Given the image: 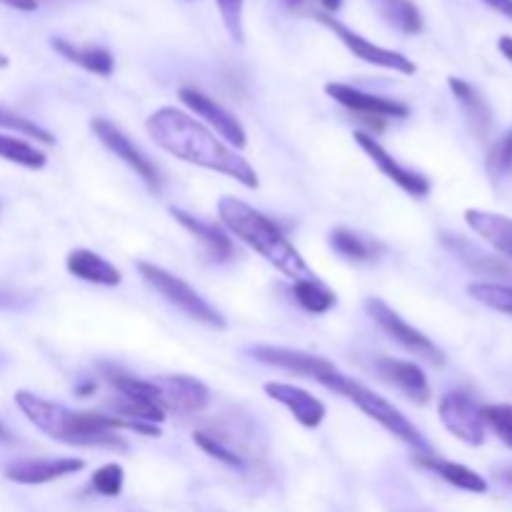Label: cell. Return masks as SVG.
I'll return each mask as SVG.
<instances>
[{"label":"cell","instance_id":"ab89813d","mask_svg":"<svg viewBox=\"0 0 512 512\" xmlns=\"http://www.w3.org/2000/svg\"><path fill=\"white\" fill-rule=\"evenodd\" d=\"M498 478L503 480V483H508L510 488H512V463H508V465H503V468L498 470Z\"/></svg>","mask_w":512,"mask_h":512},{"label":"cell","instance_id":"6da1fadb","mask_svg":"<svg viewBox=\"0 0 512 512\" xmlns=\"http://www.w3.org/2000/svg\"><path fill=\"white\" fill-rule=\"evenodd\" d=\"M145 130L160 148L168 150L175 158L228 175L245 188H258V173L253 165L233 148H228L223 140L215 138L213 130L205 128L193 115L165 105L145 120Z\"/></svg>","mask_w":512,"mask_h":512},{"label":"cell","instance_id":"7402d4cb","mask_svg":"<svg viewBox=\"0 0 512 512\" xmlns=\"http://www.w3.org/2000/svg\"><path fill=\"white\" fill-rule=\"evenodd\" d=\"M415 463H418L420 468L435 473L438 478H443L445 483L465 490V493H478V495L488 493V483H485L483 475H478L475 470L465 468V465L450 463V460L435 458V455H418V458H415Z\"/></svg>","mask_w":512,"mask_h":512},{"label":"cell","instance_id":"f546056e","mask_svg":"<svg viewBox=\"0 0 512 512\" xmlns=\"http://www.w3.org/2000/svg\"><path fill=\"white\" fill-rule=\"evenodd\" d=\"M470 298H475L478 303H483L485 308H493L498 313H505L512 318V288L510 285H498V283H473L468 288Z\"/></svg>","mask_w":512,"mask_h":512},{"label":"cell","instance_id":"7c38bea8","mask_svg":"<svg viewBox=\"0 0 512 512\" xmlns=\"http://www.w3.org/2000/svg\"><path fill=\"white\" fill-rule=\"evenodd\" d=\"M180 100H183L198 118H203L220 138L228 140L230 145H235V148H245V145H248V133H245L243 123H240L230 110H225L223 105L215 103L213 98H208V95L200 93V90L195 88H180Z\"/></svg>","mask_w":512,"mask_h":512},{"label":"cell","instance_id":"74e56055","mask_svg":"<svg viewBox=\"0 0 512 512\" xmlns=\"http://www.w3.org/2000/svg\"><path fill=\"white\" fill-rule=\"evenodd\" d=\"M0 3L8 5V8L23 10V13H33L38 8V0H0Z\"/></svg>","mask_w":512,"mask_h":512},{"label":"cell","instance_id":"e575fe53","mask_svg":"<svg viewBox=\"0 0 512 512\" xmlns=\"http://www.w3.org/2000/svg\"><path fill=\"white\" fill-rule=\"evenodd\" d=\"M123 483L125 473L118 463L103 465V468L95 470L93 475V490L103 495V498H118V495L123 493Z\"/></svg>","mask_w":512,"mask_h":512},{"label":"cell","instance_id":"44dd1931","mask_svg":"<svg viewBox=\"0 0 512 512\" xmlns=\"http://www.w3.org/2000/svg\"><path fill=\"white\" fill-rule=\"evenodd\" d=\"M450 90H453L455 100L460 103V108L465 110V118H468L470 128L478 138H485L493 128V110H490L488 100L480 95V90L475 85H470L463 78H450L448 80Z\"/></svg>","mask_w":512,"mask_h":512},{"label":"cell","instance_id":"ee69618b","mask_svg":"<svg viewBox=\"0 0 512 512\" xmlns=\"http://www.w3.org/2000/svg\"><path fill=\"white\" fill-rule=\"evenodd\" d=\"M0 433H3V430H0Z\"/></svg>","mask_w":512,"mask_h":512},{"label":"cell","instance_id":"4fadbf2b","mask_svg":"<svg viewBox=\"0 0 512 512\" xmlns=\"http://www.w3.org/2000/svg\"><path fill=\"white\" fill-rule=\"evenodd\" d=\"M250 355H253L258 363L283 368L295 375H305V378L315 380V383H320L325 375L335 370V365L330 363V360L320 358V355L305 353V350L280 348V345H255V348H250Z\"/></svg>","mask_w":512,"mask_h":512},{"label":"cell","instance_id":"e0dca14e","mask_svg":"<svg viewBox=\"0 0 512 512\" xmlns=\"http://www.w3.org/2000/svg\"><path fill=\"white\" fill-rule=\"evenodd\" d=\"M265 393H268V398H273L275 403L288 408L290 413H293V418L298 420L303 428H318V425L323 423L325 403L315 398L313 393H308V390L290 383H265Z\"/></svg>","mask_w":512,"mask_h":512},{"label":"cell","instance_id":"5bb4252c","mask_svg":"<svg viewBox=\"0 0 512 512\" xmlns=\"http://www.w3.org/2000/svg\"><path fill=\"white\" fill-rule=\"evenodd\" d=\"M355 143H358L360 148L368 153V158L378 165L380 173H383L385 178L393 180V183L398 185L400 190H405L410 198L420 200L430 193V188H433V185H430V180L425 178V175H420V173H415V170H408L405 165H400L398 160H395L393 155H390L388 150H385L383 145L373 138V135L355 133Z\"/></svg>","mask_w":512,"mask_h":512},{"label":"cell","instance_id":"b9f144b4","mask_svg":"<svg viewBox=\"0 0 512 512\" xmlns=\"http://www.w3.org/2000/svg\"><path fill=\"white\" fill-rule=\"evenodd\" d=\"M13 303V298H10L8 293H3V290H0V308H3V305H10Z\"/></svg>","mask_w":512,"mask_h":512},{"label":"cell","instance_id":"5b68a950","mask_svg":"<svg viewBox=\"0 0 512 512\" xmlns=\"http://www.w3.org/2000/svg\"><path fill=\"white\" fill-rule=\"evenodd\" d=\"M138 273L155 293L163 295L170 305H175L178 310H183L188 318L198 320V323L210 325V328H225V318L198 293L195 288H190L183 278L168 273L165 268L153 263H138Z\"/></svg>","mask_w":512,"mask_h":512},{"label":"cell","instance_id":"f1b7e54d","mask_svg":"<svg viewBox=\"0 0 512 512\" xmlns=\"http://www.w3.org/2000/svg\"><path fill=\"white\" fill-rule=\"evenodd\" d=\"M115 413L123 420H138V423H150L160 425L165 420V410L160 408L153 400H138V398H123L120 395L113 403Z\"/></svg>","mask_w":512,"mask_h":512},{"label":"cell","instance_id":"7bdbcfd3","mask_svg":"<svg viewBox=\"0 0 512 512\" xmlns=\"http://www.w3.org/2000/svg\"><path fill=\"white\" fill-rule=\"evenodd\" d=\"M0 68H8V58L5 55H0Z\"/></svg>","mask_w":512,"mask_h":512},{"label":"cell","instance_id":"d6a6232c","mask_svg":"<svg viewBox=\"0 0 512 512\" xmlns=\"http://www.w3.org/2000/svg\"><path fill=\"white\" fill-rule=\"evenodd\" d=\"M480 415H483L485 428L493 430L503 440V445L512 450V405H485L480 408Z\"/></svg>","mask_w":512,"mask_h":512},{"label":"cell","instance_id":"8992f818","mask_svg":"<svg viewBox=\"0 0 512 512\" xmlns=\"http://www.w3.org/2000/svg\"><path fill=\"white\" fill-rule=\"evenodd\" d=\"M365 310H368L370 318H373L375 323H378L380 328H383L385 333L395 340V343L403 345V348L408 350V353H413L415 358L425 360V363L435 365V368L445 365L443 350H440L438 345L428 338V335L420 333V330L413 328L410 323H405V320L400 318V315L395 313L388 303H383L380 298H368L365 300Z\"/></svg>","mask_w":512,"mask_h":512},{"label":"cell","instance_id":"60d3db41","mask_svg":"<svg viewBox=\"0 0 512 512\" xmlns=\"http://www.w3.org/2000/svg\"><path fill=\"white\" fill-rule=\"evenodd\" d=\"M340 3H343V0H320V5H323L325 10H330V13H333V10H338Z\"/></svg>","mask_w":512,"mask_h":512},{"label":"cell","instance_id":"4316f807","mask_svg":"<svg viewBox=\"0 0 512 512\" xmlns=\"http://www.w3.org/2000/svg\"><path fill=\"white\" fill-rule=\"evenodd\" d=\"M293 295L298 300V305L303 310L313 315H323L328 310L335 308L338 298H335L333 290L328 285L320 283L318 278H308V280H295L293 283Z\"/></svg>","mask_w":512,"mask_h":512},{"label":"cell","instance_id":"9a60e30c","mask_svg":"<svg viewBox=\"0 0 512 512\" xmlns=\"http://www.w3.org/2000/svg\"><path fill=\"white\" fill-rule=\"evenodd\" d=\"M83 468L85 463L78 458H25L5 465L3 473L13 483L43 485L80 473Z\"/></svg>","mask_w":512,"mask_h":512},{"label":"cell","instance_id":"d6986e66","mask_svg":"<svg viewBox=\"0 0 512 512\" xmlns=\"http://www.w3.org/2000/svg\"><path fill=\"white\" fill-rule=\"evenodd\" d=\"M65 265H68L70 275H75L78 280H85V283L115 288V285H120V280H123V273H120L113 263H108L103 255L93 253V250H70Z\"/></svg>","mask_w":512,"mask_h":512},{"label":"cell","instance_id":"ffe728a7","mask_svg":"<svg viewBox=\"0 0 512 512\" xmlns=\"http://www.w3.org/2000/svg\"><path fill=\"white\" fill-rule=\"evenodd\" d=\"M465 223H468L485 243L493 245L500 255L512 260V218H508V215L488 213V210L468 208L465 210Z\"/></svg>","mask_w":512,"mask_h":512},{"label":"cell","instance_id":"9c48e42d","mask_svg":"<svg viewBox=\"0 0 512 512\" xmlns=\"http://www.w3.org/2000/svg\"><path fill=\"white\" fill-rule=\"evenodd\" d=\"M440 423L450 430L458 440L473 445H483L485 423L480 415V405L463 393H448L438 405Z\"/></svg>","mask_w":512,"mask_h":512},{"label":"cell","instance_id":"8fae6325","mask_svg":"<svg viewBox=\"0 0 512 512\" xmlns=\"http://www.w3.org/2000/svg\"><path fill=\"white\" fill-rule=\"evenodd\" d=\"M325 93H328L335 103L343 105V108L360 115H368V118H375L378 123H383L385 118H408L410 115V108L405 103L385 98V95L365 93V90L353 88V85L328 83L325 85Z\"/></svg>","mask_w":512,"mask_h":512},{"label":"cell","instance_id":"2e32d148","mask_svg":"<svg viewBox=\"0 0 512 512\" xmlns=\"http://www.w3.org/2000/svg\"><path fill=\"white\" fill-rule=\"evenodd\" d=\"M373 368L375 373L380 375L383 383L398 388L400 393L408 395L413 403L425 405L430 403V398H433L428 378H425V373L415 363H408V360H398V358H378Z\"/></svg>","mask_w":512,"mask_h":512},{"label":"cell","instance_id":"d590c367","mask_svg":"<svg viewBox=\"0 0 512 512\" xmlns=\"http://www.w3.org/2000/svg\"><path fill=\"white\" fill-rule=\"evenodd\" d=\"M220 10V18H223L225 28H228L230 38L235 43H243L245 33H243V3L245 0H215Z\"/></svg>","mask_w":512,"mask_h":512},{"label":"cell","instance_id":"ba28073f","mask_svg":"<svg viewBox=\"0 0 512 512\" xmlns=\"http://www.w3.org/2000/svg\"><path fill=\"white\" fill-rule=\"evenodd\" d=\"M315 18H318L325 28L333 30V33L340 38V43H343L345 48L355 55V58L375 65V68L395 70V73H403V75L415 73L413 60L405 58V55L398 53V50H388V48H383V45L370 43L368 38H363V35H358L355 30H350L348 25H343L340 20H335L333 15H328V13H315Z\"/></svg>","mask_w":512,"mask_h":512},{"label":"cell","instance_id":"8d00e7d4","mask_svg":"<svg viewBox=\"0 0 512 512\" xmlns=\"http://www.w3.org/2000/svg\"><path fill=\"white\" fill-rule=\"evenodd\" d=\"M488 8H493L495 13L505 15V18L512 20V0H483Z\"/></svg>","mask_w":512,"mask_h":512},{"label":"cell","instance_id":"cb8c5ba5","mask_svg":"<svg viewBox=\"0 0 512 512\" xmlns=\"http://www.w3.org/2000/svg\"><path fill=\"white\" fill-rule=\"evenodd\" d=\"M440 243H443L445 248H448L450 253L455 255V258L463 260L468 268H473L475 273H480V275H508V268H505L503 263H498L493 255L483 253V250L475 248L473 243H468V240L460 238V235L443 233V235H440Z\"/></svg>","mask_w":512,"mask_h":512},{"label":"cell","instance_id":"4dcf8cb0","mask_svg":"<svg viewBox=\"0 0 512 512\" xmlns=\"http://www.w3.org/2000/svg\"><path fill=\"white\" fill-rule=\"evenodd\" d=\"M193 440L200 445V450H205V453L210 455V458L220 460V463L230 465V468H243V455H240L238 448H233L230 440L210 433H195Z\"/></svg>","mask_w":512,"mask_h":512},{"label":"cell","instance_id":"484cf974","mask_svg":"<svg viewBox=\"0 0 512 512\" xmlns=\"http://www.w3.org/2000/svg\"><path fill=\"white\" fill-rule=\"evenodd\" d=\"M375 5H378L380 15L400 33L418 35L423 30V15L413 0H375Z\"/></svg>","mask_w":512,"mask_h":512},{"label":"cell","instance_id":"603a6c76","mask_svg":"<svg viewBox=\"0 0 512 512\" xmlns=\"http://www.w3.org/2000/svg\"><path fill=\"white\" fill-rule=\"evenodd\" d=\"M50 45H53L55 53L63 55L65 60L80 65V68H85L88 73L100 75V78H108L115 68V60L113 55H110V50L100 48V45H75L63 38H53Z\"/></svg>","mask_w":512,"mask_h":512},{"label":"cell","instance_id":"1f68e13d","mask_svg":"<svg viewBox=\"0 0 512 512\" xmlns=\"http://www.w3.org/2000/svg\"><path fill=\"white\" fill-rule=\"evenodd\" d=\"M485 168H488L490 178L495 180L512 175V128L503 138L495 140L488 153V160H485Z\"/></svg>","mask_w":512,"mask_h":512},{"label":"cell","instance_id":"f35d334b","mask_svg":"<svg viewBox=\"0 0 512 512\" xmlns=\"http://www.w3.org/2000/svg\"><path fill=\"white\" fill-rule=\"evenodd\" d=\"M498 48H500V53H503L505 58H508L512 63V38H510V35H503V38L498 40Z\"/></svg>","mask_w":512,"mask_h":512},{"label":"cell","instance_id":"3957f363","mask_svg":"<svg viewBox=\"0 0 512 512\" xmlns=\"http://www.w3.org/2000/svg\"><path fill=\"white\" fill-rule=\"evenodd\" d=\"M218 215L223 220L225 228L235 235V238L243 240L245 245L255 250L258 255H263L270 265L285 273L293 280H308L315 278L313 270L308 268V263L303 260V255L295 250V245L285 238L283 230L263 215L260 210L250 208L248 203L238 198H220L218 203Z\"/></svg>","mask_w":512,"mask_h":512},{"label":"cell","instance_id":"ac0fdd59","mask_svg":"<svg viewBox=\"0 0 512 512\" xmlns=\"http://www.w3.org/2000/svg\"><path fill=\"white\" fill-rule=\"evenodd\" d=\"M170 215H173V218L178 220V223L183 225V228L188 230L200 245H203L210 260H215V263H225V260H230L235 255L233 240H230L228 233H223L218 225L205 223V220L195 218V215L185 213V210L180 208H170Z\"/></svg>","mask_w":512,"mask_h":512},{"label":"cell","instance_id":"277c9868","mask_svg":"<svg viewBox=\"0 0 512 512\" xmlns=\"http://www.w3.org/2000/svg\"><path fill=\"white\" fill-rule=\"evenodd\" d=\"M320 385L328 390H333V393L343 395V398H348L350 403L358 405V408L363 410L368 418H373L375 423L383 425L390 435H395L398 440H403V443L410 445V448L420 450V453H428L430 450L428 443H425V438L420 435V430L415 428V425L410 423V420L405 418V415L400 413L393 403H388L383 395H378V393H373L370 388H365V385L358 383V380L343 375L338 368H335L333 373L325 375V378L320 380Z\"/></svg>","mask_w":512,"mask_h":512},{"label":"cell","instance_id":"52a82bcc","mask_svg":"<svg viewBox=\"0 0 512 512\" xmlns=\"http://www.w3.org/2000/svg\"><path fill=\"white\" fill-rule=\"evenodd\" d=\"M90 130H93L95 138H98L115 158H120L130 170H135V175H138L153 193H160L163 178H160L158 168H155L153 160H150L148 155H145L143 150L118 128V125L110 123L108 118H93L90 120Z\"/></svg>","mask_w":512,"mask_h":512},{"label":"cell","instance_id":"836d02e7","mask_svg":"<svg viewBox=\"0 0 512 512\" xmlns=\"http://www.w3.org/2000/svg\"><path fill=\"white\" fill-rule=\"evenodd\" d=\"M0 128L15 130V133L28 135V138L40 140V143H45V145L53 143V135H50L48 130H43L38 123H33V120L23 118V115L13 113V110L3 108V105H0Z\"/></svg>","mask_w":512,"mask_h":512},{"label":"cell","instance_id":"7a4b0ae2","mask_svg":"<svg viewBox=\"0 0 512 512\" xmlns=\"http://www.w3.org/2000/svg\"><path fill=\"white\" fill-rule=\"evenodd\" d=\"M15 405L20 413L48 438L58 443L75 445V448H108V450H125L128 443L118 435V430H130V433L148 435V438H160L158 425L138 423V420L123 418H105L95 413H75V410L55 405L50 400L38 398L28 390L15 393Z\"/></svg>","mask_w":512,"mask_h":512},{"label":"cell","instance_id":"d4e9b609","mask_svg":"<svg viewBox=\"0 0 512 512\" xmlns=\"http://www.w3.org/2000/svg\"><path fill=\"white\" fill-rule=\"evenodd\" d=\"M330 248L348 260L368 263V260H375L380 253H383L385 245L378 243V240L363 238V235L353 233V230L348 228H338L330 233Z\"/></svg>","mask_w":512,"mask_h":512},{"label":"cell","instance_id":"83f0119b","mask_svg":"<svg viewBox=\"0 0 512 512\" xmlns=\"http://www.w3.org/2000/svg\"><path fill=\"white\" fill-rule=\"evenodd\" d=\"M0 158L28 170H40L45 165L43 150H38L35 145L5 133H0Z\"/></svg>","mask_w":512,"mask_h":512},{"label":"cell","instance_id":"30bf717a","mask_svg":"<svg viewBox=\"0 0 512 512\" xmlns=\"http://www.w3.org/2000/svg\"><path fill=\"white\" fill-rule=\"evenodd\" d=\"M160 393V408L180 415L203 413L210 405V390L190 375H163L153 378Z\"/></svg>","mask_w":512,"mask_h":512}]
</instances>
